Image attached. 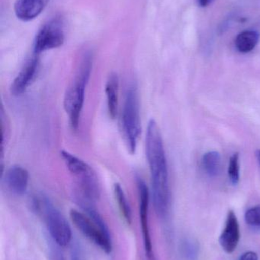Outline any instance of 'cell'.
<instances>
[{"label":"cell","mask_w":260,"mask_h":260,"mask_svg":"<svg viewBox=\"0 0 260 260\" xmlns=\"http://www.w3.org/2000/svg\"><path fill=\"white\" fill-rule=\"evenodd\" d=\"M246 222L252 226H260V206L251 208L246 212Z\"/></svg>","instance_id":"ac0fdd59"},{"label":"cell","mask_w":260,"mask_h":260,"mask_svg":"<svg viewBox=\"0 0 260 260\" xmlns=\"http://www.w3.org/2000/svg\"><path fill=\"white\" fill-rule=\"evenodd\" d=\"M114 193L116 201L118 203V206H119V210H120L124 219L128 224H131V221H132L131 207H130L125 192H124L123 189L119 183L114 184Z\"/></svg>","instance_id":"2e32d148"},{"label":"cell","mask_w":260,"mask_h":260,"mask_svg":"<svg viewBox=\"0 0 260 260\" xmlns=\"http://www.w3.org/2000/svg\"><path fill=\"white\" fill-rule=\"evenodd\" d=\"M228 175L230 177V182L234 185L237 184L239 182L240 165L239 154L238 153H235L230 157L228 167Z\"/></svg>","instance_id":"e0dca14e"},{"label":"cell","mask_w":260,"mask_h":260,"mask_svg":"<svg viewBox=\"0 0 260 260\" xmlns=\"http://www.w3.org/2000/svg\"><path fill=\"white\" fill-rule=\"evenodd\" d=\"M3 180L6 187L12 193L22 196L28 187L29 173L21 165H12L6 170Z\"/></svg>","instance_id":"9c48e42d"},{"label":"cell","mask_w":260,"mask_h":260,"mask_svg":"<svg viewBox=\"0 0 260 260\" xmlns=\"http://www.w3.org/2000/svg\"><path fill=\"white\" fill-rule=\"evenodd\" d=\"M221 158L217 151H209L203 157V165L209 177H216L221 170Z\"/></svg>","instance_id":"9a60e30c"},{"label":"cell","mask_w":260,"mask_h":260,"mask_svg":"<svg viewBox=\"0 0 260 260\" xmlns=\"http://www.w3.org/2000/svg\"><path fill=\"white\" fill-rule=\"evenodd\" d=\"M256 157H257L258 161H259V163L260 164V149L257 150V151H256Z\"/></svg>","instance_id":"7402d4cb"},{"label":"cell","mask_w":260,"mask_h":260,"mask_svg":"<svg viewBox=\"0 0 260 260\" xmlns=\"http://www.w3.org/2000/svg\"><path fill=\"white\" fill-rule=\"evenodd\" d=\"M64 41V27L59 18H53L42 26L35 37L34 53L40 54L43 52L61 47Z\"/></svg>","instance_id":"52a82bcc"},{"label":"cell","mask_w":260,"mask_h":260,"mask_svg":"<svg viewBox=\"0 0 260 260\" xmlns=\"http://www.w3.org/2000/svg\"><path fill=\"white\" fill-rule=\"evenodd\" d=\"M146 156L151 172L152 197L157 215L165 217L170 206L167 161L163 138L157 122L151 120L146 133Z\"/></svg>","instance_id":"6da1fadb"},{"label":"cell","mask_w":260,"mask_h":260,"mask_svg":"<svg viewBox=\"0 0 260 260\" xmlns=\"http://www.w3.org/2000/svg\"><path fill=\"white\" fill-rule=\"evenodd\" d=\"M239 240V224L235 212L230 211L227 215L225 228L220 236V244L226 253H232L236 250Z\"/></svg>","instance_id":"8fae6325"},{"label":"cell","mask_w":260,"mask_h":260,"mask_svg":"<svg viewBox=\"0 0 260 260\" xmlns=\"http://www.w3.org/2000/svg\"><path fill=\"white\" fill-rule=\"evenodd\" d=\"M53 244L50 246V252H49V256H50V260H65L62 251L60 249V246L57 245L54 241H53Z\"/></svg>","instance_id":"d6986e66"},{"label":"cell","mask_w":260,"mask_h":260,"mask_svg":"<svg viewBox=\"0 0 260 260\" xmlns=\"http://www.w3.org/2000/svg\"><path fill=\"white\" fill-rule=\"evenodd\" d=\"M48 0H16L14 6L18 19L29 21L35 19L44 10Z\"/></svg>","instance_id":"7c38bea8"},{"label":"cell","mask_w":260,"mask_h":260,"mask_svg":"<svg viewBox=\"0 0 260 260\" xmlns=\"http://www.w3.org/2000/svg\"><path fill=\"white\" fill-rule=\"evenodd\" d=\"M31 209L34 213L44 219L52 241L60 247H66L71 241L70 225L62 214L47 197L35 196L31 200Z\"/></svg>","instance_id":"277c9868"},{"label":"cell","mask_w":260,"mask_h":260,"mask_svg":"<svg viewBox=\"0 0 260 260\" xmlns=\"http://www.w3.org/2000/svg\"><path fill=\"white\" fill-rule=\"evenodd\" d=\"M70 216L72 222L84 236L107 254L111 253L112 241L110 233L102 230L88 215H84L76 209L70 210Z\"/></svg>","instance_id":"8992f818"},{"label":"cell","mask_w":260,"mask_h":260,"mask_svg":"<svg viewBox=\"0 0 260 260\" xmlns=\"http://www.w3.org/2000/svg\"><path fill=\"white\" fill-rule=\"evenodd\" d=\"M137 190L139 197V209L140 219L143 233V247L145 255L148 260H155L153 251L152 242L150 234L149 222H148V209H149V190L145 182L137 177Z\"/></svg>","instance_id":"ba28073f"},{"label":"cell","mask_w":260,"mask_h":260,"mask_svg":"<svg viewBox=\"0 0 260 260\" xmlns=\"http://www.w3.org/2000/svg\"><path fill=\"white\" fill-rule=\"evenodd\" d=\"M241 260H258V256L254 252H247L243 254Z\"/></svg>","instance_id":"ffe728a7"},{"label":"cell","mask_w":260,"mask_h":260,"mask_svg":"<svg viewBox=\"0 0 260 260\" xmlns=\"http://www.w3.org/2000/svg\"><path fill=\"white\" fill-rule=\"evenodd\" d=\"M121 129L128 151L130 154H135L141 124L138 91L134 84L129 85L125 92L121 115Z\"/></svg>","instance_id":"5b68a950"},{"label":"cell","mask_w":260,"mask_h":260,"mask_svg":"<svg viewBox=\"0 0 260 260\" xmlns=\"http://www.w3.org/2000/svg\"><path fill=\"white\" fill-rule=\"evenodd\" d=\"M211 2H212V0H198V3H199L200 6H203V7L207 6Z\"/></svg>","instance_id":"44dd1931"},{"label":"cell","mask_w":260,"mask_h":260,"mask_svg":"<svg viewBox=\"0 0 260 260\" xmlns=\"http://www.w3.org/2000/svg\"><path fill=\"white\" fill-rule=\"evenodd\" d=\"M119 79L116 73H111L107 79L105 84L107 106L108 114L111 119H114L118 114L119 107Z\"/></svg>","instance_id":"4fadbf2b"},{"label":"cell","mask_w":260,"mask_h":260,"mask_svg":"<svg viewBox=\"0 0 260 260\" xmlns=\"http://www.w3.org/2000/svg\"><path fill=\"white\" fill-rule=\"evenodd\" d=\"M93 56L91 53H85L81 59L76 75L66 91L64 99V108L68 116L72 129H78L81 114L85 102V90L91 74Z\"/></svg>","instance_id":"7a4b0ae2"},{"label":"cell","mask_w":260,"mask_h":260,"mask_svg":"<svg viewBox=\"0 0 260 260\" xmlns=\"http://www.w3.org/2000/svg\"><path fill=\"white\" fill-rule=\"evenodd\" d=\"M61 156L77 184L75 199L76 203L89 202L94 203L100 197V186L96 172L82 159L66 151Z\"/></svg>","instance_id":"3957f363"},{"label":"cell","mask_w":260,"mask_h":260,"mask_svg":"<svg viewBox=\"0 0 260 260\" xmlns=\"http://www.w3.org/2000/svg\"><path fill=\"white\" fill-rule=\"evenodd\" d=\"M38 67L39 61L37 56H34L25 64L11 85L10 92L12 95L18 97L27 91L36 77Z\"/></svg>","instance_id":"30bf717a"},{"label":"cell","mask_w":260,"mask_h":260,"mask_svg":"<svg viewBox=\"0 0 260 260\" xmlns=\"http://www.w3.org/2000/svg\"><path fill=\"white\" fill-rule=\"evenodd\" d=\"M259 40V35L257 32L255 30H245L237 36L235 47L241 53H249L256 47Z\"/></svg>","instance_id":"5bb4252c"},{"label":"cell","mask_w":260,"mask_h":260,"mask_svg":"<svg viewBox=\"0 0 260 260\" xmlns=\"http://www.w3.org/2000/svg\"><path fill=\"white\" fill-rule=\"evenodd\" d=\"M73 260H78V259H76V258H74V259H73Z\"/></svg>","instance_id":"603a6c76"}]
</instances>
